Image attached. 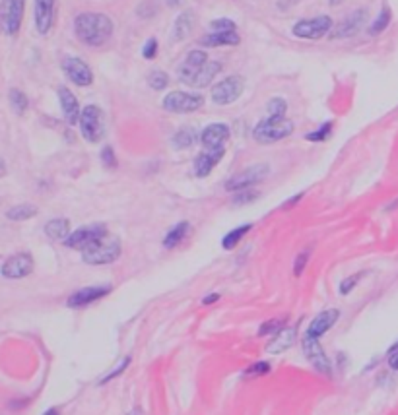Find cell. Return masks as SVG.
<instances>
[{
	"mask_svg": "<svg viewBox=\"0 0 398 415\" xmlns=\"http://www.w3.org/2000/svg\"><path fill=\"white\" fill-rule=\"evenodd\" d=\"M301 348H303V355H305L309 363L313 365V369L318 370L320 375L330 377L332 365H330V361L329 357H327L323 346L318 344V337H311L305 334V336H303V342H301Z\"/></svg>",
	"mask_w": 398,
	"mask_h": 415,
	"instance_id": "4fadbf2b",
	"label": "cell"
},
{
	"mask_svg": "<svg viewBox=\"0 0 398 415\" xmlns=\"http://www.w3.org/2000/svg\"><path fill=\"white\" fill-rule=\"evenodd\" d=\"M62 72H65V76H67L72 84H76L78 88H88V86L93 84V72H91V68L88 67L86 60H82L78 56H67V58L62 60Z\"/></svg>",
	"mask_w": 398,
	"mask_h": 415,
	"instance_id": "7c38bea8",
	"label": "cell"
},
{
	"mask_svg": "<svg viewBox=\"0 0 398 415\" xmlns=\"http://www.w3.org/2000/svg\"><path fill=\"white\" fill-rule=\"evenodd\" d=\"M102 163L103 167L107 169L119 167V159H117V156H115V150L111 146H105L102 150Z\"/></svg>",
	"mask_w": 398,
	"mask_h": 415,
	"instance_id": "60d3db41",
	"label": "cell"
},
{
	"mask_svg": "<svg viewBox=\"0 0 398 415\" xmlns=\"http://www.w3.org/2000/svg\"><path fill=\"white\" fill-rule=\"evenodd\" d=\"M148 86L154 91H163L169 86V76L163 70H152L148 74Z\"/></svg>",
	"mask_w": 398,
	"mask_h": 415,
	"instance_id": "836d02e7",
	"label": "cell"
},
{
	"mask_svg": "<svg viewBox=\"0 0 398 415\" xmlns=\"http://www.w3.org/2000/svg\"><path fill=\"white\" fill-rule=\"evenodd\" d=\"M390 18H393L390 8H388V6H383V10L379 12V16L375 18V22L369 25V35L383 34V32H385V29L388 27V23H390Z\"/></svg>",
	"mask_w": 398,
	"mask_h": 415,
	"instance_id": "4dcf8cb0",
	"label": "cell"
},
{
	"mask_svg": "<svg viewBox=\"0 0 398 415\" xmlns=\"http://www.w3.org/2000/svg\"><path fill=\"white\" fill-rule=\"evenodd\" d=\"M303 196H305V194H303V192H299L296 198H290V200H288V202L284 204V208H290V206H296V204L299 202V200H301Z\"/></svg>",
	"mask_w": 398,
	"mask_h": 415,
	"instance_id": "7dc6e473",
	"label": "cell"
},
{
	"mask_svg": "<svg viewBox=\"0 0 398 415\" xmlns=\"http://www.w3.org/2000/svg\"><path fill=\"white\" fill-rule=\"evenodd\" d=\"M266 372H270V363H266V361H259V363L250 365L249 369L243 372V377H247V379H255V377H262V375H266Z\"/></svg>",
	"mask_w": 398,
	"mask_h": 415,
	"instance_id": "ab89813d",
	"label": "cell"
},
{
	"mask_svg": "<svg viewBox=\"0 0 398 415\" xmlns=\"http://www.w3.org/2000/svg\"><path fill=\"white\" fill-rule=\"evenodd\" d=\"M204 105V95L202 93H189V91H169L165 93L161 107L167 112L175 115H189V112L198 111Z\"/></svg>",
	"mask_w": 398,
	"mask_h": 415,
	"instance_id": "5b68a950",
	"label": "cell"
},
{
	"mask_svg": "<svg viewBox=\"0 0 398 415\" xmlns=\"http://www.w3.org/2000/svg\"><path fill=\"white\" fill-rule=\"evenodd\" d=\"M296 124L290 119H272L266 117L257 123V126L253 128V138L259 144H276L280 140H284L290 134H294Z\"/></svg>",
	"mask_w": 398,
	"mask_h": 415,
	"instance_id": "3957f363",
	"label": "cell"
},
{
	"mask_svg": "<svg viewBox=\"0 0 398 415\" xmlns=\"http://www.w3.org/2000/svg\"><path fill=\"white\" fill-rule=\"evenodd\" d=\"M37 206L34 204H18V206H14L10 208L8 212H6V217L12 220V222H25V220H32L37 215Z\"/></svg>",
	"mask_w": 398,
	"mask_h": 415,
	"instance_id": "f1b7e54d",
	"label": "cell"
},
{
	"mask_svg": "<svg viewBox=\"0 0 398 415\" xmlns=\"http://www.w3.org/2000/svg\"><path fill=\"white\" fill-rule=\"evenodd\" d=\"M25 0H2L0 2V32L6 35H18L23 22Z\"/></svg>",
	"mask_w": 398,
	"mask_h": 415,
	"instance_id": "52a82bcc",
	"label": "cell"
},
{
	"mask_svg": "<svg viewBox=\"0 0 398 415\" xmlns=\"http://www.w3.org/2000/svg\"><path fill=\"white\" fill-rule=\"evenodd\" d=\"M194 27V12L193 10H185L183 14L177 16V20L173 23V39L175 41H183L187 39Z\"/></svg>",
	"mask_w": 398,
	"mask_h": 415,
	"instance_id": "d4e9b609",
	"label": "cell"
},
{
	"mask_svg": "<svg viewBox=\"0 0 398 415\" xmlns=\"http://www.w3.org/2000/svg\"><path fill=\"white\" fill-rule=\"evenodd\" d=\"M250 229H253V225L245 224V225H239L235 229H231L228 235L222 239V247L226 248V250H231V248H235L243 241V237L249 233Z\"/></svg>",
	"mask_w": 398,
	"mask_h": 415,
	"instance_id": "f546056e",
	"label": "cell"
},
{
	"mask_svg": "<svg viewBox=\"0 0 398 415\" xmlns=\"http://www.w3.org/2000/svg\"><path fill=\"white\" fill-rule=\"evenodd\" d=\"M334 23L330 16H315V18H309V20H299L294 23L292 27V34L299 37V39H309V41H317L327 37L332 32Z\"/></svg>",
	"mask_w": 398,
	"mask_h": 415,
	"instance_id": "ba28073f",
	"label": "cell"
},
{
	"mask_svg": "<svg viewBox=\"0 0 398 415\" xmlns=\"http://www.w3.org/2000/svg\"><path fill=\"white\" fill-rule=\"evenodd\" d=\"M222 62L220 60H208L206 62V67L202 68V72L198 74V78H196V82H194V88H198V90H202V88H206V86H210L214 80H216V76L222 72Z\"/></svg>",
	"mask_w": 398,
	"mask_h": 415,
	"instance_id": "83f0119b",
	"label": "cell"
},
{
	"mask_svg": "<svg viewBox=\"0 0 398 415\" xmlns=\"http://www.w3.org/2000/svg\"><path fill=\"white\" fill-rule=\"evenodd\" d=\"M266 112H268V117H272V119H285L288 103H285L284 97H272L270 102L266 103Z\"/></svg>",
	"mask_w": 398,
	"mask_h": 415,
	"instance_id": "d6a6232c",
	"label": "cell"
},
{
	"mask_svg": "<svg viewBox=\"0 0 398 415\" xmlns=\"http://www.w3.org/2000/svg\"><path fill=\"white\" fill-rule=\"evenodd\" d=\"M113 20L103 12H82L74 20V34L88 47H103L113 37Z\"/></svg>",
	"mask_w": 398,
	"mask_h": 415,
	"instance_id": "6da1fadb",
	"label": "cell"
},
{
	"mask_svg": "<svg viewBox=\"0 0 398 415\" xmlns=\"http://www.w3.org/2000/svg\"><path fill=\"white\" fill-rule=\"evenodd\" d=\"M388 367L393 370H398V344L395 346V348H390V351H388Z\"/></svg>",
	"mask_w": 398,
	"mask_h": 415,
	"instance_id": "f6af8a7d",
	"label": "cell"
},
{
	"mask_svg": "<svg viewBox=\"0 0 398 415\" xmlns=\"http://www.w3.org/2000/svg\"><path fill=\"white\" fill-rule=\"evenodd\" d=\"M58 93V102H60V109H62V115L67 119V123L70 126H76L80 123V115H82V109H80V102L78 97L72 93V90H69L67 86H60L57 90Z\"/></svg>",
	"mask_w": 398,
	"mask_h": 415,
	"instance_id": "ffe728a7",
	"label": "cell"
},
{
	"mask_svg": "<svg viewBox=\"0 0 398 415\" xmlns=\"http://www.w3.org/2000/svg\"><path fill=\"white\" fill-rule=\"evenodd\" d=\"M107 233V225L105 224H91V225H84V227H78L76 231H72L69 235V239L65 241V245L72 250H80L84 252L86 248H90L93 243H97L100 239H103Z\"/></svg>",
	"mask_w": 398,
	"mask_h": 415,
	"instance_id": "9c48e42d",
	"label": "cell"
},
{
	"mask_svg": "<svg viewBox=\"0 0 398 415\" xmlns=\"http://www.w3.org/2000/svg\"><path fill=\"white\" fill-rule=\"evenodd\" d=\"M268 173H270L268 163H255V165H250V167L235 173V175L226 182V191L241 192L247 191V189H253L255 185H259V182H262V180L266 179Z\"/></svg>",
	"mask_w": 398,
	"mask_h": 415,
	"instance_id": "8992f818",
	"label": "cell"
},
{
	"mask_svg": "<svg viewBox=\"0 0 398 415\" xmlns=\"http://www.w3.org/2000/svg\"><path fill=\"white\" fill-rule=\"evenodd\" d=\"M8 99H10V107L14 109L16 115H23V112L27 111V107H30V102H27V95L23 93L22 90H10V95H8Z\"/></svg>",
	"mask_w": 398,
	"mask_h": 415,
	"instance_id": "1f68e13d",
	"label": "cell"
},
{
	"mask_svg": "<svg viewBox=\"0 0 398 415\" xmlns=\"http://www.w3.org/2000/svg\"><path fill=\"white\" fill-rule=\"evenodd\" d=\"M231 136L228 124L224 123H212L202 128L200 132V144L204 150H218V147H226V142Z\"/></svg>",
	"mask_w": 398,
	"mask_h": 415,
	"instance_id": "e0dca14e",
	"label": "cell"
},
{
	"mask_svg": "<svg viewBox=\"0 0 398 415\" xmlns=\"http://www.w3.org/2000/svg\"><path fill=\"white\" fill-rule=\"evenodd\" d=\"M70 233V222L67 217H55L45 224V235L51 241H67Z\"/></svg>",
	"mask_w": 398,
	"mask_h": 415,
	"instance_id": "484cf974",
	"label": "cell"
},
{
	"mask_svg": "<svg viewBox=\"0 0 398 415\" xmlns=\"http://www.w3.org/2000/svg\"><path fill=\"white\" fill-rule=\"evenodd\" d=\"M332 128H334V123H332V121H327L325 124H320L317 130L307 132V134H305V140H307V142H325V140H329L330 134H332Z\"/></svg>",
	"mask_w": 398,
	"mask_h": 415,
	"instance_id": "e575fe53",
	"label": "cell"
},
{
	"mask_svg": "<svg viewBox=\"0 0 398 415\" xmlns=\"http://www.w3.org/2000/svg\"><path fill=\"white\" fill-rule=\"evenodd\" d=\"M338 318H340V311H338V309H327V311L318 313L317 316L311 320V324H309L307 332H305V334L311 337L325 336L330 328L338 322Z\"/></svg>",
	"mask_w": 398,
	"mask_h": 415,
	"instance_id": "44dd1931",
	"label": "cell"
},
{
	"mask_svg": "<svg viewBox=\"0 0 398 415\" xmlns=\"http://www.w3.org/2000/svg\"><path fill=\"white\" fill-rule=\"evenodd\" d=\"M261 194L259 191H253V189H247V191L237 192V196L233 198V206H243V204H250L255 202Z\"/></svg>",
	"mask_w": 398,
	"mask_h": 415,
	"instance_id": "b9f144b4",
	"label": "cell"
},
{
	"mask_svg": "<svg viewBox=\"0 0 398 415\" xmlns=\"http://www.w3.org/2000/svg\"><path fill=\"white\" fill-rule=\"evenodd\" d=\"M80 132L86 142L100 144L107 134V117L100 105H86L80 115Z\"/></svg>",
	"mask_w": 398,
	"mask_h": 415,
	"instance_id": "7a4b0ae2",
	"label": "cell"
},
{
	"mask_svg": "<svg viewBox=\"0 0 398 415\" xmlns=\"http://www.w3.org/2000/svg\"><path fill=\"white\" fill-rule=\"evenodd\" d=\"M191 231V224L189 222H179L177 225H173L167 235L163 237V248H175L177 245H181L183 241L187 239Z\"/></svg>",
	"mask_w": 398,
	"mask_h": 415,
	"instance_id": "4316f807",
	"label": "cell"
},
{
	"mask_svg": "<svg viewBox=\"0 0 398 415\" xmlns=\"http://www.w3.org/2000/svg\"><path fill=\"white\" fill-rule=\"evenodd\" d=\"M200 140V132L193 128V126H185V128H179L173 138H171V144L175 150H189L193 147L196 142Z\"/></svg>",
	"mask_w": 398,
	"mask_h": 415,
	"instance_id": "cb8c5ba5",
	"label": "cell"
},
{
	"mask_svg": "<svg viewBox=\"0 0 398 415\" xmlns=\"http://www.w3.org/2000/svg\"><path fill=\"white\" fill-rule=\"evenodd\" d=\"M365 20H367V10H364V8L350 12L342 22H338L332 27L330 37H332V39H348V37H353V35L364 27Z\"/></svg>",
	"mask_w": 398,
	"mask_h": 415,
	"instance_id": "9a60e30c",
	"label": "cell"
},
{
	"mask_svg": "<svg viewBox=\"0 0 398 415\" xmlns=\"http://www.w3.org/2000/svg\"><path fill=\"white\" fill-rule=\"evenodd\" d=\"M365 276V272H358V274H352V276H348V278H344L340 281V287H338V292L340 295H350L352 289H355V285L362 281V278Z\"/></svg>",
	"mask_w": 398,
	"mask_h": 415,
	"instance_id": "8d00e7d4",
	"label": "cell"
},
{
	"mask_svg": "<svg viewBox=\"0 0 398 415\" xmlns=\"http://www.w3.org/2000/svg\"><path fill=\"white\" fill-rule=\"evenodd\" d=\"M2 276L8 280H22L34 272V259L27 252H18L2 264Z\"/></svg>",
	"mask_w": 398,
	"mask_h": 415,
	"instance_id": "5bb4252c",
	"label": "cell"
},
{
	"mask_svg": "<svg viewBox=\"0 0 398 415\" xmlns=\"http://www.w3.org/2000/svg\"><path fill=\"white\" fill-rule=\"evenodd\" d=\"M208 60L210 58L206 55V51H200V49L191 51L189 55L185 56V60L179 64V68H177V78H179V82L185 84V86L194 88V82H196L198 74L202 72V68L206 67Z\"/></svg>",
	"mask_w": 398,
	"mask_h": 415,
	"instance_id": "8fae6325",
	"label": "cell"
},
{
	"mask_svg": "<svg viewBox=\"0 0 398 415\" xmlns=\"http://www.w3.org/2000/svg\"><path fill=\"white\" fill-rule=\"evenodd\" d=\"M243 91H245V80L239 74H233L212 86V102L216 105H231L243 95Z\"/></svg>",
	"mask_w": 398,
	"mask_h": 415,
	"instance_id": "30bf717a",
	"label": "cell"
},
{
	"mask_svg": "<svg viewBox=\"0 0 398 415\" xmlns=\"http://www.w3.org/2000/svg\"><path fill=\"white\" fill-rule=\"evenodd\" d=\"M57 0H35V27L37 34L47 35L55 23Z\"/></svg>",
	"mask_w": 398,
	"mask_h": 415,
	"instance_id": "ac0fdd59",
	"label": "cell"
},
{
	"mask_svg": "<svg viewBox=\"0 0 398 415\" xmlns=\"http://www.w3.org/2000/svg\"><path fill=\"white\" fill-rule=\"evenodd\" d=\"M224 154H226V147H218V150H204L200 152L196 159H194V175L198 179H206L218 163L224 159Z\"/></svg>",
	"mask_w": 398,
	"mask_h": 415,
	"instance_id": "d6986e66",
	"label": "cell"
},
{
	"mask_svg": "<svg viewBox=\"0 0 398 415\" xmlns=\"http://www.w3.org/2000/svg\"><path fill=\"white\" fill-rule=\"evenodd\" d=\"M169 2V6H181L183 0H167Z\"/></svg>",
	"mask_w": 398,
	"mask_h": 415,
	"instance_id": "681fc988",
	"label": "cell"
},
{
	"mask_svg": "<svg viewBox=\"0 0 398 415\" xmlns=\"http://www.w3.org/2000/svg\"><path fill=\"white\" fill-rule=\"evenodd\" d=\"M130 415H142V414H140V412H134V414H130Z\"/></svg>",
	"mask_w": 398,
	"mask_h": 415,
	"instance_id": "f5cc1de1",
	"label": "cell"
},
{
	"mask_svg": "<svg viewBox=\"0 0 398 415\" xmlns=\"http://www.w3.org/2000/svg\"><path fill=\"white\" fill-rule=\"evenodd\" d=\"M297 340V328L296 326H288V328H282L276 336L268 342L266 346V351L272 353V355H278V353H284L288 349L292 348L296 344Z\"/></svg>",
	"mask_w": 398,
	"mask_h": 415,
	"instance_id": "7402d4cb",
	"label": "cell"
},
{
	"mask_svg": "<svg viewBox=\"0 0 398 415\" xmlns=\"http://www.w3.org/2000/svg\"><path fill=\"white\" fill-rule=\"evenodd\" d=\"M4 173H6V167H4V161L0 159V177H2Z\"/></svg>",
	"mask_w": 398,
	"mask_h": 415,
	"instance_id": "f907efd6",
	"label": "cell"
},
{
	"mask_svg": "<svg viewBox=\"0 0 398 415\" xmlns=\"http://www.w3.org/2000/svg\"><path fill=\"white\" fill-rule=\"evenodd\" d=\"M111 293V285H90V287H82L78 292H74L69 297V305L70 309H82V307H88V305L95 303L103 299L105 295Z\"/></svg>",
	"mask_w": 398,
	"mask_h": 415,
	"instance_id": "2e32d148",
	"label": "cell"
},
{
	"mask_svg": "<svg viewBox=\"0 0 398 415\" xmlns=\"http://www.w3.org/2000/svg\"><path fill=\"white\" fill-rule=\"evenodd\" d=\"M128 365H130V357H128V355H126L125 359L119 361V363H117V367H115V369L111 370V372H109V375H105V377H103L102 381H100V384H105V382L113 381L115 377H119V375H121V372H123V370H125L126 367H128Z\"/></svg>",
	"mask_w": 398,
	"mask_h": 415,
	"instance_id": "ee69618b",
	"label": "cell"
},
{
	"mask_svg": "<svg viewBox=\"0 0 398 415\" xmlns=\"http://www.w3.org/2000/svg\"><path fill=\"white\" fill-rule=\"evenodd\" d=\"M309 257H311V250H309V248L301 250V252L297 254L296 260H294V276L299 278V276L305 272V268H307V264H309Z\"/></svg>",
	"mask_w": 398,
	"mask_h": 415,
	"instance_id": "f35d334b",
	"label": "cell"
},
{
	"mask_svg": "<svg viewBox=\"0 0 398 415\" xmlns=\"http://www.w3.org/2000/svg\"><path fill=\"white\" fill-rule=\"evenodd\" d=\"M202 47L216 49V47H237L241 43V37L237 32H210L198 41Z\"/></svg>",
	"mask_w": 398,
	"mask_h": 415,
	"instance_id": "603a6c76",
	"label": "cell"
},
{
	"mask_svg": "<svg viewBox=\"0 0 398 415\" xmlns=\"http://www.w3.org/2000/svg\"><path fill=\"white\" fill-rule=\"evenodd\" d=\"M220 301V293H210V295H206L204 299H202V305H212Z\"/></svg>",
	"mask_w": 398,
	"mask_h": 415,
	"instance_id": "bcb514c9",
	"label": "cell"
},
{
	"mask_svg": "<svg viewBox=\"0 0 398 415\" xmlns=\"http://www.w3.org/2000/svg\"><path fill=\"white\" fill-rule=\"evenodd\" d=\"M121 250H123L121 241L117 237L105 235L82 252V260L90 266H105V264H113L115 260L121 257Z\"/></svg>",
	"mask_w": 398,
	"mask_h": 415,
	"instance_id": "277c9868",
	"label": "cell"
},
{
	"mask_svg": "<svg viewBox=\"0 0 398 415\" xmlns=\"http://www.w3.org/2000/svg\"><path fill=\"white\" fill-rule=\"evenodd\" d=\"M158 51H159V43L156 37H150L148 41L144 43V47H142V56L146 58V60H154L156 56H158Z\"/></svg>",
	"mask_w": 398,
	"mask_h": 415,
	"instance_id": "7bdbcfd3",
	"label": "cell"
},
{
	"mask_svg": "<svg viewBox=\"0 0 398 415\" xmlns=\"http://www.w3.org/2000/svg\"><path fill=\"white\" fill-rule=\"evenodd\" d=\"M344 0H329V4L330 6H338V4H342Z\"/></svg>",
	"mask_w": 398,
	"mask_h": 415,
	"instance_id": "816d5d0a",
	"label": "cell"
},
{
	"mask_svg": "<svg viewBox=\"0 0 398 415\" xmlns=\"http://www.w3.org/2000/svg\"><path fill=\"white\" fill-rule=\"evenodd\" d=\"M43 415H60V414H58L57 407H51V410H47V412Z\"/></svg>",
	"mask_w": 398,
	"mask_h": 415,
	"instance_id": "c3c4849f",
	"label": "cell"
},
{
	"mask_svg": "<svg viewBox=\"0 0 398 415\" xmlns=\"http://www.w3.org/2000/svg\"><path fill=\"white\" fill-rule=\"evenodd\" d=\"M210 29L212 32H237V23L229 18H218L210 22Z\"/></svg>",
	"mask_w": 398,
	"mask_h": 415,
	"instance_id": "74e56055",
	"label": "cell"
},
{
	"mask_svg": "<svg viewBox=\"0 0 398 415\" xmlns=\"http://www.w3.org/2000/svg\"><path fill=\"white\" fill-rule=\"evenodd\" d=\"M282 328H285V318L266 320V322L259 328V336H276Z\"/></svg>",
	"mask_w": 398,
	"mask_h": 415,
	"instance_id": "d590c367",
	"label": "cell"
}]
</instances>
